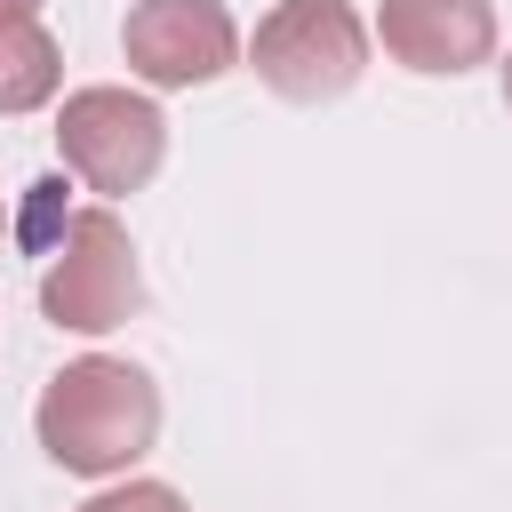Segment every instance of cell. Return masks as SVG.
Masks as SVG:
<instances>
[{
	"mask_svg": "<svg viewBox=\"0 0 512 512\" xmlns=\"http://www.w3.org/2000/svg\"><path fill=\"white\" fill-rule=\"evenodd\" d=\"M248 64L280 104H336L368 72V24L352 0H280L256 24Z\"/></svg>",
	"mask_w": 512,
	"mask_h": 512,
	"instance_id": "obj_3",
	"label": "cell"
},
{
	"mask_svg": "<svg viewBox=\"0 0 512 512\" xmlns=\"http://www.w3.org/2000/svg\"><path fill=\"white\" fill-rule=\"evenodd\" d=\"M376 40L392 64H408L424 80H456L496 56V8L488 0H384Z\"/></svg>",
	"mask_w": 512,
	"mask_h": 512,
	"instance_id": "obj_6",
	"label": "cell"
},
{
	"mask_svg": "<svg viewBox=\"0 0 512 512\" xmlns=\"http://www.w3.org/2000/svg\"><path fill=\"white\" fill-rule=\"evenodd\" d=\"M120 56L144 88H208L240 64V24L224 0H136Z\"/></svg>",
	"mask_w": 512,
	"mask_h": 512,
	"instance_id": "obj_5",
	"label": "cell"
},
{
	"mask_svg": "<svg viewBox=\"0 0 512 512\" xmlns=\"http://www.w3.org/2000/svg\"><path fill=\"white\" fill-rule=\"evenodd\" d=\"M144 304V272H136V240L112 208H72L56 232V256L40 272V312L48 328L72 336H112L128 328Z\"/></svg>",
	"mask_w": 512,
	"mask_h": 512,
	"instance_id": "obj_2",
	"label": "cell"
},
{
	"mask_svg": "<svg viewBox=\"0 0 512 512\" xmlns=\"http://www.w3.org/2000/svg\"><path fill=\"white\" fill-rule=\"evenodd\" d=\"M0 240H8V200H0Z\"/></svg>",
	"mask_w": 512,
	"mask_h": 512,
	"instance_id": "obj_11",
	"label": "cell"
},
{
	"mask_svg": "<svg viewBox=\"0 0 512 512\" xmlns=\"http://www.w3.org/2000/svg\"><path fill=\"white\" fill-rule=\"evenodd\" d=\"M64 88V48L40 16H0V120L56 104Z\"/></svg>",
	"mask_w": 512,
	"mask_h": 512,
	"instance_id": "obj_7",
	"label": "cell"
},
{
	"mask_svg": "<svg viewBox=\"0 0 512 512\" xmlns=\"http://www.w3.org/2000/svg\"><path fill=\"white\" fill-rule=\"evenodd\" d=\"M80 512H192L168 480H120V488H96Z\"/></svg>",
	"mask_w": 512,
	"mask_h": 512,
	"instance_id": "obj_8",
	"label": "cell"
},
{
	"mask_svg": "<svg viewBox=\"0 0 512 512\" xmlns=\"http://www.w3.org/2000/svg\"><path fill=\"white\" fill-rule=\"evenodd\" d=\"M504 104H512V56H504Z\"/></svg>",
	"mask_w": 512,
	"mask_h": 512,
	"instance_id": "obj_10",
	"label": "cell"
},
{
	"mask_svg": "<svg viewBox=\"0 0 512 512\" xmlns=\"http://www.w3.org/2000/svg\"><path fill=\"white\" fill-rule=\"evenodd\" d=\"M56 152H64V168H72L88 192L120 200V192H144V184L160 176V160H168V120H160L152 96L96 80V88H72V96L56 104Z\"/></svg>",
	"mask_w": 512,
	"mask_h": 512,
	"instance_id": "obj_4",
	"label": "cell"
},
{
	"mask_svg": "<svg viewBox=\"0 0 512 512\" xmlns=\"http://www.w3.org/2000/svg\"><path fill=\"white\" fill-rule=\"evenodd\" d=\"M32 432H40L48 464H64L80 480H120L160 440V384L136 360L80 352L48 376V392L32 408Z\"/></svg>",
	"mask_w": 512,
	"mask_h": 512,
	"instance_id": "obj_1",
	"label": "cell"
},
{
	"mask_svg": "<svg viewBox=\"0 0 512 512\" xmlns=\"http://www.w3.org/2000/svg\"><path fill=\"white\" fill-rule=\"evenodd\" d=\"M0 16H40V0H0Z\"/></svg>",
	"mask_w": 512,
	"mask_h": 512,
	"instance_id": "obj_9",
	"label": "cell"
}]
</instances>
